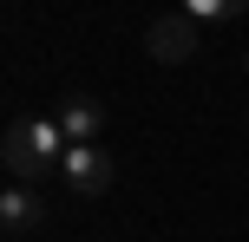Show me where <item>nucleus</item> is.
Returning <instances> with one entry per match:
<instances>
[{
	"instance_id": "f257e3e1",
	"label": "nucleus",
	"mask_w": 249,
	"mask_h": 242,
	"mask_svg": "<svg viewBox=\"0 0 249 242\" xmlns=\"http://www.w3.org/2000/svg\"><path fill=\"white\" fill-rule=\"evenodd\" d=\"M66 131H59V118H13L7 125V144H0V164H7V183H33L39 190V177H53V170L66 164Z\"/></svg>"
},
{
	"instance_id": "f03ea898",
	"label": "nucleus",
	"mask_w": 249,
	"mask_h": 242,
	"mask_svg": "<svg viewBox=\"0 0 249 242\" xmlns=\"http://www.w3.org/2000/svg\"><path fill=\"white\" fill-rule=\"evenodd\" d=\"M144 52L164 59V65H184L190 52H197V20H190L184 7L164 13V20H151V26H144Z\"/></svg>"
},
{
	"instance_id": "7ed1b4c3",
	"label": "nucleus",
	"mask_w": 249,
	"mask_h": 242,
	"mask_svg": "<svg viewBox=\"0 0 249 242\" xmlns=\"http://www.w3.org/2000/svg\"><path fill=\"white\" fill-rule=\"evenodd\" d=\"M59 177L72 183L79 196H105V190H112V177H118V164L99 151V144H72V151H66V164H59Z\"/></svg>"
},
{
	"instance_id": "20e7f679",
	"label": "nucleus",
	"mask_w": 249,
	"mask_h": 242,
	"mask_svg": "<svg viewBox=\"0 0 249 242\" xmlns=\"http://www.w3.org/2000/svg\"><path fill=\"white\" fill-rule=\"evenodd\" d=\"M0 223H7V236L46 229V196H39L33 183H7V190H0Z\"/></svg>"
},
{
	"instance_id": "39448f33",
	"label": "nucleus",
	"mask_w": 249,
	"mask_h": 242,
	"mask_svg": "<svg viewBox=\"0 0 249 242\" xmlns=\"http://www.w3.org/2000/svg\"><path fill=\"white\" fill-rule=\"evenodd\" d=\"M99 125H105V105L86 98V92H72V98L59 105V131H66V144H92V138H99Z\"/></svg>"
},
{
	"instance_id": "423d86ee",
	"label": "nucleus",
	"mask_w": 249,
	"mask_h": 242,
	"mask_svg": "<svg viewBox=\"0 0 249 242\" xmlns=\"http://www.w3.org/2000/svg\"><path fill=\"white\" fill-rule=\"evenodd\" d=\"M184 13H190V20H243V13H249V0H184Z\"/></svg>"
},
{
	"instance_id": "0eeeda50",
	"label": "nucleus",
	"mask_w": 249,
	"mask_h": 242,
	"mask_svg": "<svg viewBox=\"0 0 249 242\" xmlns=\"http://www.w3.org/2000/svg\"><path fill=\"white\" fill-rule=\"evenodd\" d=\"M243 72H249V52H243Z\"/></svg>"
}]
</instances>
